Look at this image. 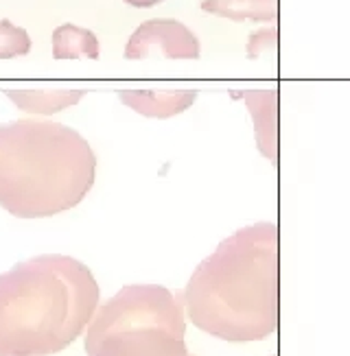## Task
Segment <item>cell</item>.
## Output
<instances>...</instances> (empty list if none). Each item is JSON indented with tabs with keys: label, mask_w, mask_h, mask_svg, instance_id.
<instances>
[{
	"label": "cell",
	"mask_w": 350,
	"mask_h": 356,
	"mask_svg": "<svg viewBox=\"0 0 350 356\" xmlns=\"http://www.w3.org/2000/svg\"><path fill=\"white\" fill-rule=\"evenodd\" d=\"M202 44L180 20L154 18L134 31L125 46L127 59H200Z\"/></svg>",
	"instance_id": "5b68a950"
},
{
	"label": "cell",
	"mask_w": 350,
	"mask_h": 356,
	"mask_svg": "<svg viewBox=\"0 0 350 356\" xmlns=\"http://www.w3.org/2000/svg\"><path fill=\"white\" fill-rule=\"evenodd\" d=\"M31 51V38L22 29L9 20H0V59L22 57Z\"/></svg>",
	"instance_id": "7c38bea8"
},
{
	"label": "cell",
	"mask_w": 350,
	"mask_h": 356,
	"mask_svg": "<svg viewBox=\"0 0 350 356\" xmlns=\"http://www.w3.org/2000/svg\"><path fill=\"white\" fill-rule=\"evenodd\" d=\"M162 326L177 334H186V311L182 293L160 284H129L114 298L97 306L86 328V350L97 346L108 334Z\"/></svg>",
	"instance_id": "277c9868"
},
{
	"label": "cell",
	"mask_w": 350,
	"mask_h": 356,
	"mask_svg": "<svg viewBox=\"0 0 350 356\" xmlns=\"http://www.w3.org/2000/svg\"><path fill=\"white\" fill-rule=\"evenodd\" d=\"M118 99L147 118H173L197 101V90H118Z\"/></svg>",
	"instance_id": "ba28073f"
},
{
	"label": "cell",
	"mask_w": 350,
	"mask_h": 356,
	"mask_svg": "<svg viewBox=\"0 0 350 356\" xmlns=\"http://www.w3.org/2000/svg\"><path fill=\"white\" fill-rule=\"evenodd\" d=\"M273 49H276V26H269L252 33L248 42V57L258 59L265 51H273Z\"/></svg>",
	"instance_id": "4fadbf2b"
},
{
	"label": "cell",
	"mask_w": 350,
	"mask_h": 356,
	"mask_svg": "<svg viewBox=\"0 0 350 356\" xmlns=\"http://www.w3.org/2000/svg\"><path fill=\"white\" fill-rule=\"evenodd\" d=\"M101 291L81 260L47 254L0 275V356H51L86 332Z\"/></svg>",
	"instance_id": "7a4b0ae2"
},
{
	"label": "cell",
	"mask_w": 350,
	"mask_h": 356,
	"mask_svg": "<svg viewBox=\"0 0 350 356\" xmlns=\"http://www.w3.org/2000/svg\"><path fill=\"white\" fill-rule=\"evenodd\" d=\"M246 101L248 112L254 120L256 147L261 156L271 164L278 160V92L276 88L243 90L239 95Z\"/></svg>",
	"instance_id": "52a82bcc"
},
{
	"label": "cell",
	"mask_w": 350,
	"mask_h": 356,
	"mask_svg": "<svg viewBox=\"0 0 350 356\" xmlns=\"http://www.w3.org/2000/svg\"><path fill=\"white\" fill-rule=\"evenodd\" d=\"M186 319L228 343L263 341L278 330V225L237 229L193 271L182 291Z\"/></svg>",
	"instance_id": "6da1fadb"
},
{
	"label": "cell",
	"mask_w": 350,
	"mask_h": 356,
	"mask_svg": "<svg viewBox=\"0 0 350 356\" xmlns=\"http://www.w3.org/2000/svg\"><path fill=\"white\" fill-rule=\"evenodd\" d=\"M88 356H195L186 348V334H177L162 326H145L108 334Z\"/></svg>",
	"instance_id": "8992f818"
},
{
	"label": "cell",
	"mask_w": 350,
	"mask_h": 356,
	"mask_svg": "<svg viewBox=\"0 0 350 356\" xmlns=\"http://www.w3.org/2000/svg\"><path fill=\"white\" fill-rule=\"evenodd\" d=\"M202 11L232 22H273L278 0H204Z\"/></svg>",
	"instance_id": "30bf717a"
},
{
	"label": "cell",
	"mask_w": 350,
	"mask_h": 356,
	"mask_svg": "<svg viewBox=\"0 0 350 356\" xmlns=\"http://www.w3.org/2000/svg\"><path fill=\"white\" fill-rule=\"evenodd\" d=\"M99 40L93 31L74 26V24H62L53 31V57L55 59H99Z\"/></svg>",
	"instance_id": "8fae6325"
},
{
	"label": "cell",
	"mask_w": 350,
	"mask_h": 356,
	"mask_svg": "<svg viewBox=\"0 0 350 356\" xmlns=\"http://www.w3.org/2000/svg\"><path fill=\"white\" fill-rule=\"evenodd\" d=\"M97 156L62 122L22 118L0 125V208L47 219L79 206L95 186Z\"/></svg>",
	"instance_id": "3957f363"
},
{
	"label": "cell",
	"mask_w": 350,
	"mask_h": 356,
	"mask_svg": "<svg viewBox=\"0 0 350 356\" xmlns=\"http://www.w3.org/2000/svg\"><path fill=\"white\" fill-rule=\"evenodd\" d=\"M269 356H276V354H269Z\"/></svg>",
	"instance_id": "9a60e30c"
},
{
	"label": "cell",
	"mask_w": 350,
	"mask_h": 356,
	"mask_svg": "<svg viewBox=\"0 0 350 356\" xmlns=\"http://www.w3.org/2000/svg\"><path fill=\"white\" fill-rule=\"evenodd\" d=\"M5 95L16 103L18 110L26 114L51 116L77 105L86 90L81 88H9Z\"/></svg>",
	"instance_id": "9c48e42d"
},
{
	"label": "cell",
	"mask_w": 350,
	"mask_h": 356,
	"mask_svg": "<svg viewBox=\"0 0 350 356\" xmlns=\"http://www.w3.org/2000/svg\"><path fill=\"white\" fill-rule=\"evenodd\" d=\"M125 3L132 5V7H136V9H149V7L160 5L162 0H125Z\"/></svg>",
	"instance_id": "5bb4252c"
}]
</instances>
